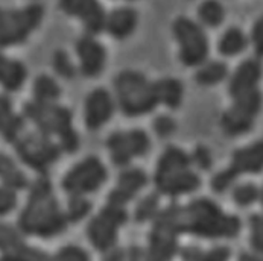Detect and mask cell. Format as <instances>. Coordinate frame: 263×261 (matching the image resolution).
<instances>
[{"mask_svg":"<svg viewBox=\"0 0 263 261\" xmlns=\"http://www.w3.org/2000/svg\"><path fill=\"white\" fill-rule=\"evenodd\" d=\"M76 53L81 63V72L87 77H95L102 73L107 61L104 46L91 35H84L76 41Z\"/></svg>","mask_w":263,"mask_h":261,"instance_id":"e0dca14e","label":"cell"},{"mask_svg":"<svg viewBox=\"0 0 263 261\" xmlns=\"http://www.w3.org/2000/svg\"><path fill=\"white\" fill-rule=\"evenodd\" d=\"M190 167L192 156L180 148H167L158 159L154 175L158 193L166 196H181L198 190L201 179Z\"/></svg>","mask_w":263,"mask_h":261,"instance_id":"3957f363","label":"cell"},{"mask_svg":"<svg viewBox=\"0 0 263 261\" xmlns=\"http://www.w3.org/2000/svg\"><path fill=\"white\" fill-rule=\"evenodd\" d=\"M157 210H158V196L151 194L139 204V207L136 210V220L146 222L148 219L157 216Z\"/></svg>","mask_w":263,"mask_h":261,"instance_id":"1f68e13d","label":"cell"},{"mask_svg":"<svg viewBox=\"0 0 263 261\" xmlns=\"http://www.w3.org/2000/svg\"><path fill=\"white\" fill-rule=\"evenodd\" d=\"M0 181L2 186L8 187L14 191L23 190L29 186L26 173L6 153H0Z\"/></svg>","mask_w":263,"mask_h":261,"instance_id":"cb8c5ba5","label":"cell"},{"mask_svg":"<svg viewBox=\"0 0 263 261\" xmlns=\"http://www.w3.org/2000/svg\"><path fill=\"white\" fill-rule=\"evenodd\" d=\"M251 41H253L256 55L259 58H263V15L254 23V26H253Z\"/></svg>","mask_w":263,"mask_h":261,"instance_id":"f35d334b","label":"cell"},{"mask_svg":"<svg viewBox=\"0 0 263 261\" xmlns=\"http://www.w3.org/2000/svg\"><path fill=\"white\" fill-rule=\"evenodd\" d=\"M117 102L126 117H140L149 114L158 105L154 82L134 70L120 72L114 79Z\"/></svg>","mask_w":263,"mask_h":261,"instance_id":"5b68a950","label":"cell"},{"mask_svg":"<svg viewBox=\"0 0 263 261\" xmlns=\"http://www.w3.org/2000/svg\"><path fill=\"white\" fill-rule=\"evenodd\" d=\"M154 88H155L158 105L161 104L172 110H177L181 105L184 88L178 79H174V77L160 79V81L154 82Z\"/></svg>","mask_w":263,"mask_h":261,"instance_id":"603a6c76","label":"cell"},{"mask_svg":"<svg viewBox=\"0 0 263 261\" xmlns=\"http://www.w3.org/2000/svg\"><path fill=\"white\" fill-rule=\"evenodd\" d=\"M248 39L239 28H230L218 43V50L224 56H234L245 50Z\"/></svg>","mask_w":263,"mask_h":261,"instance_id":"484cf974","label":"cell"},{"mask_svg":"<svg viewBox=\"0 0 263 261\" xmlns=\"http://www.w3.org/2000/svg\"><path fill=\"white\" fill-rule=\"evenodd\" d=\"M192 163H195V166H198L202 170H209L212 167V155H210V150L207 149V148H204V146H198L195 149V152H193Z\"/></svg>","mask_w":263,"mask_h":261,"instance_id":"74e56055","label":"cell"},{"mask_svg":"<svg viewBox=\"0 0 263 261\" xmlns=\"http://www.w3.org/2000/svg\"><path fill=\"white\" fill-rule=\"evenodd\" d=\"M250 228H251V246L257 254L263 255V216L253 214L250 217Z\"/></svg>","mask_w":263,"mask_h":261,"instance_id":"836d02e7","label":"cell"},{"mask_svg":"<svg viewBox=\"0 0 263 261\" xmlns=\"http://www.w3.org/2000/svg\"><path fill=\"white\" fill-rule=\"evenodd\" d=\"M239 261H263L260 257H254V255H250V254H242Z\"/></svg>","mask_w":263,"mask_h":261,"instance_id":"60d3db41","label":"cell"},{"mask_svg":"<svg viewBox=\"0 0 263 261\" xmlns=\"http://www.w3.org/2000/svg\"><path fill=\"white\" fill-rule=\"evenodd\" d=\"M34 101L40 104H57L61 96V87L53 77L47 75L38 76L32 87Z\"/></svg>","mask_w":263,"mask_h":261,"instance_id":"d4e9b609","label":"cell"},{"mask_svg":"<svg viewBox=\"0 0 263 261\" xmlns=\"http://www.w3.org/2000/svg\"><path fill=\"white\" fill-rule=\"evenodd\" d=\"M107 176L104 163L96 156H87L64 175L61 186L70 196H85L104 186Z\"/></svg>","mask_w":263,"mask_h":261,"instance_id":"8fae6325","label":"cell"},{"mask_svg":"<svg viewBox=\"0 0 263 261\" xmlns=\"http://www.w3.org/2000/svg\"><path fill=\"white\" fill-rule=\"evenodd\" d=\"M262 64L259 59H247L243 61L236 72L233 73L228 85V93L233 99L250 93L257 88L259 81L262 79Z\"/></svg>","mask_w":263,"mask_h":261,"instance_id":"d6986e66","label":"cell"},{"mask_svg":"<svg viewBox=\"0 0 263 261\" xmlns=\"http://www.w3.org/2000/svg\"><path fill=\"white\" fill-rule=\"evenodd\" d=\"M114 112V102L111 94L105 88L93 90L87 99L84 107V122L90 131H96L102 128Z\"/></svg>","mask_w":263,"mask_h":261,"instance_id":"2e32d148","label":"cell"},{"mask_svg":"<svg viewBox=\"0 0 263 261\" xmlns=\"http://www.w3.org/2000/svg\"><path fill=\"white\" fill-rule=\"evenodd\" d=\"M43 17L44 8L37 3L23 9H0V49L25 43Z\"/></svg>","mask_w":263,"mask_h":261,"instance_id":"ba28073f","label":"cell"},{"mask_svg":"<svg viewBox=\"0 0 263 261\" xmlns=\"http://www.w3.org/2000/svg\"><path fill=\"white\" fill-rule=\"evenodd\" d=\"M180 232L204 238H233L240 232L239 217L226 214L221 207L207 197L192 200L178 208Z\"/></svg>","mask_w":263,"mask_h":261,"instance_id":"7a4b0ae2","label":"cell"},{"mask_svg":"<svg viewBox=\"0 0 263 261\" xmlns=\"http://www.w3.org/2000/svg\"><path fill=\"white\" fill-rule=\"evenodd\" d=\"M25 115H18L12 111V104L9 97L0 94V135L12 143L25 132Z\"/></svg>","mask_w":263,"mask_h":261,"instance_id":"ffe728a7","label":"cell"},{"mask_svg":"<svg viewBox=\"0 0 263 261\" xmlns=\"http://www.w3.org/2000/svg\"><path fill=\"white\" fill-rule=\"evenodd\" d=\"M17 205V194L14 190L0 186V216L11 213Z\"/></svg>","mask_w":263,"mask_h":261,"instance_id":"e575fe53","label":"cell"},{"mask_svg":"<svg viewBox=\"0 0 263 261\" xmlns=\"http://www.w3.org/2000/svg\"><path fill=\"white\" fill-rule=\"evenodd\" d=\"M104 261H123V252L120 249H111Z\"/></svg>","mask_w":263,"mask_h":261,"instance_id":"ab89813d","label":"cell"},{"mask_svg":"<svg viewBox=\"0 0 263 261\" xmlns=\"http://www.w3.org/2000/svg\"><path fill=\"white\" fill-rule=\"evenodd\" d=\"M259 197H260V190L257 188V186H254L251 183L240 184V186L236 187L234 191H233V200L239 207H250Z\"/></svg>","mask_w":263,"mask_h":261,"instance_id":"f546056e","label":"cell"},{"mask_svg":"<svg viewBox=\"0 0 263 261\" xmlns=\"http://www.w3.org/2000/svg\"><path fill=\"white\" fill-rule=\"evenodd\" d=\"M178 208L174 204L155 216L149 235V248L146 251L148 261H171L178 248Z\"/></svg>","mask_w":263,"mask_h":261,"instance_id":"52a82bcc","label":"cell"},{"mask_svg":"<svg viewBox=\"0 0 263 261\" xmlns=\"http://www.w3.org/2000/svg\"><path fill=\"white\" fill-rule=\"evenodd\" d=\"M137 12L131 8H119L107 17L105 29L117 39L128 38L137 28Z\"/></svg>","mask_w":263,"mask_h":261,"instance_id":"44dd1931","label":"cell"},{"mask_svg":"<svg viewBox=\"0 0 263 261\" xmlns=\"http://www.w3.org/2000/svg\"><path fill=\"white\" fill-rule=\"evenodd\" d=\"M154 129L155 132L160 135V137H169L174 134L175 131V123L171 117H166V115H161V117H157L155 122H154Z\"/></svg>","mask_w":263,"mask_h":261,"instance_id":"8d00e7d4","label":"cell"},{"mask_svg":"<svg viewBox=\"0 0 263 261\" xmlns=\"http://www.w3.org/2000/svg\"><path fill=\"white\" fill-rule=\"evenodd\" d=\"M67 222V216L61 211L53 194L52 183L47 176H40L31 187L26 207L20 214L22 231L40 237H52L63 232Z\"/></svg>","mask_w":263,"mask_h":261,"instance_id":"6da1fadb","label":"cell"},{"mask_svg":"<svg viewBox=\"0 0 263 261\" xmlns=\"http://www.w3.org/2000/svg\"><path fill=\"white\" fill-rule=\"evenodd\" d=\"M25 118L31 120L37 131L47 137H58L63 152L75 153L79 149V137L73 128L72 111L57 104L28 102L23 107Z\"/></svg>","mask_w":263,"mask_h":261,"instance_id":"277c9868","label":"cell"},{"mask_svg":"<svg viewBox=\"0 0 263 261\" xmlns=\"http://www.w3.org/2000/svg\"><path fill=\"white\" fill-rule=\"evenodd\" d=\"M148 184V176L142 169H126L117 178V186L108 194L110 205L125 207L143 187Z\"/></svg>","mask_w":263,"mask_h":261,"instance_id":"ac0fdd59","label":"cell"},{"mask_svg":"<svg viewBox=\"0 0 263 261\" xmlns=\"http://www.w3.org/2000/svg\"><path fill=\"white\" fill-rule=\"evenodd\" d=\"M107 148L111 153V159L116 166L125 167L133 158L143 156L151 148L149 137L142 129L128 132H114L107 140Z\"/></svg>","mask_w":263,"mask_h":261,"instance_id":"5bb4252c","label":"cell"},{"mask_svg":"<svg viewBox=\"0 0 263 261\" xmlns=\"http://www.w3.org/2000/svg\"><path fill=\"white\" fill-rule=\"evenodd\" d=\"M228 75L227 64L221 61H212L204 64L195 75V79L199 85H216L222 82Z\"/></svg>","mask_w":263,"mask_h":261,"instance_id":"4316f807","label":"cell"},{"mask_svg":"<svg viewBox=\"0 0 263 261\" xmlns=\"http://www.w3.org/2000/svg\"><path fill=\"white\" fill-rule=\"evenodd\" d=\"M14 149L18 158L32 170L46 176L49 169L60 159L61 146L50 140V137L41 134L40 131L28 132L25 131L14 143Z\"/></svg>","mask_w":263,"mask_h":261,"instance_id":"8992f818","label":"cell"},{"mask_svg":"<svg viewBox=\"0 0 263 261\" xmlns=\"http://www.w3.org/2000/svg\"><path fill=\"white\" fill-rule=\"evenodd\" d=\"M181 257L184 261H228L230 249L219 246L204 252L198 248H184L181 251Z\"/></svg>","mask_w":263,"mask_h":261,"instance_id":"f1b7e54d","label":"cell"},{"mask_svg":"<svg viewBox=\"0 0 263 261\" xmlns=\"http://www.w3.org/2000/svg\"><path fill=\"white\" fill-rule=\"evenodd\" d=\"M198 15H199V20L205 26L216 28L224 22L226 11H224V6L218 0H205L201 3L198 9Z\"/></svg>","mask_w":263,"mask_h":261,"instance_id":"83f0119b","label":"cell"},{"mask_svg":"<svg viewBox=\"0 0 263 261\" xmlns=\"http://www.w3.org/2000/svg\"><path fill=\"white\" fill-rule=\"evenodd\" d=\"M28 77V70L23 63L11 59L0 53V85L6 91H18Z\"/></svg>","mask_w":263,"mask_h":261,"instance_id":"7402d4cb","label":"cell"},{"mask_svg":"<svg viewBox=\"0 0 263 261\" xmlns=\"http://www.w3.org/2000/svg\"><path fill=\"white\" fill-rule=\"evenodd\" d=\"M17 246H20V238H18L17 232L6 225H0V248L2 249H14Z\"/></svg>","mask_w":263,"mask_h":261,"instance_id":"d590c367","label":"cell"},{"mask_svg":"<svg viewBox=\"0 0 263 261\" xmlns=\"http://www.w3.org/2000/svg\"><path fill=\"white\" fill-rule=\"evenodd\" d=\"M262 105L263 97L259 88L236 97L233 107L222 114V131L230 137H239L250 132L254 126L256 117L262 110Z\"/></svg>","mask_w":263,"mask_h":261,"instance_id":"30bf717a","label":"cell"},{"mask_svg":"<svg viewBox=\"0 0 263 261\" xmlns=\"http://www.w3.org/2000/svg\"><path fill=\"white\" fill-rule=\"evenodd\" d=\"M53 69L60 76L70 79L75 76V66L72 64L69 55L64 50H57L53 55Z\"/></svg>","mask_w":263,"mask_h":261,"instance_id":"d6a6232c","label":"cell"},{"mask_svg":"<svg viewBox=\"0 0 263 261\" xmlns=\"http://www.w3.org/2000/svg\"><path fill=\"white\" fill-rule=\"evenodd\" d=\"M126 217L128 214L123 207L108 204L102 208L99 216L90 222L87 229L91 245L102 252H110L117 240V229L126 222Z\"/></svg>","mask_w":263,"mask_h":261,"instance_id":"4fadbf2b","label":"cell"},{"mask_svg":"<svg viewBox=\"0 0 263 261\" xmlns=\"http://www.w3.org/2000/svg\"><path fill=\"white\" fill-rule=\"evenodd\" d=\"M174 35L180 44V59L187 67L205 63L209 56V39L202 28L187 17H180L172 26Z\"/></svg>","mask_w":263,"mask_h":261,"instance_id":"9c48e42d","label":"cell"},{"mask_svg":"<svg viewBox=\"0 0 263 261\" xmlns=\"http://www.w3.org/2000/svg\"><path fill=\"white\" fill-rule=\"evenodd\" d=\"M260 197H262V205H263V190L260 191Z\"/></svg>","mask_w":263,"mask_h":261,"instance_id":"b9f144b4","label":"cell"},{"mask_svg":"<svg viewBox=\"0 0 263 261\" xmlns=\"http://www.w3.org/2000/svg\"><path fill=\"white\" fill-rule=\"evenodd\" d=\"M90 210H91V204L84 196H70L69 210L66 213L67 220L69 222H79L81 219H84L90 213Z\"/></svg>","mask_w":263,"mask_h":261,"instance_id":"4dcf8cb0","label":"cell"},{"mask_svg":"<svg viewBox=\"0 0 263 261\" xmlns=\"http://www.w3.org/2000/svg\"><path fill=\"white\" fill-rule=\"evenodd\" d=\"M260 172H263V140L248 148L234 150L230 167L224 172H219L212 179V188L218 193H222L240 175L245 173L254 175Z\"/></svg>","mask_w":263,"mask_h":261,"instance_id":"7c38bea8","label":"cell"},{"mask_svg":"<svg viewBox=\"0 0 263 261\" xmlns=\"http://www.w3.org/2000/svg\"><path fill=\"white\" fill-rule=\"evenodd\" d=\"M61 9L72 17H78L88 35H98L105 31L107 15L98 0H60Z\"/></svg>","mask_w":263,"mask_h":261,"instance_id":"9a60e30c","label":"cell"}]
</instances>
